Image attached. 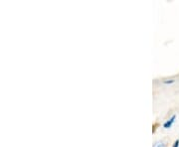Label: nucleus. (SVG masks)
Instances as JSON below:
<instances>
[{
	"label": "nucleus",
	"mask_w": 179,
	"mask_h": 147,
	"mask_svg": "<svg viewBox=\"0 0 179 147\" xmlns=\"http://www.w3.org/2000/svg\"><path fill=\"white\" fill-rule=\"evenodd\" d=\"M163 83L164 84H172V83H174V81L173 79H170V81H164Z\"/></svg>",
	"instance_id": "4"
},
{
	"label": "nucleus",
	"mask_w": 179,
	"mask_h": 147,
	"mask_svg": "<svg viewBox=\"0 0 179 147\" xmlns=\"http://www.w3.org/2000/svg\"><path fill=\"white\" fill-rule=\"evenodd\" d=\"M175 118H176V115H172V117H171L170 119L169 120H167V121L165 122V123L163 124V127L164 128H170L171 127V125L173 124V122H174V120H175Z\"/></svg>",
	"instance_id": "1"
},
{
	"label": "nucleus",
	"mask_w": 179,
	"mask_h": 147,
	"mask_svg": "<svg viewBox=\"0 0 179 147\" xmlns=\"http://www.w3.org/2000/svg\"><path fill=\"white\" fill-rule=\"evenodd\" d=\"M153 147H165V144L163 142H156L153 145Z\"/></svg>",
	"instance_id": "2"
},
{
	"label": "nucleus",
	"mask_w": 179,
	"mask_h": 147,
	"mask_svg": "<svg viewBox=\"0 0 179 147\" xmlns=\"http://www.w3.org/2000/svg\"><path fill=\"white\" fill-rule=\"evenodd\" d=\"M172 147H179V139H177L175 142L173 143V146Z\"/></svg>",
	"instance_id": "3"
}]
</instances>
